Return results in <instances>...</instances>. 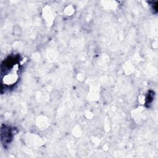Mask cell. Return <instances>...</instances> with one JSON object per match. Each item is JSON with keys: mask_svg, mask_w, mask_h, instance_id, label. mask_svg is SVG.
Here are the masks:
<instances>
[{"mask_svg": "<svg viewBox=\"0 0 158 158\" xmlns=\"http://www.w3.org/2000/svg\"><path fill=\"white\" fill-rule=\"evenodd\" d=\"M4 131L1 130V139L2 141L4 139V144H9L10 141L11 139H12V132L11 131V129L10 127H7L6 126L4 127V128H2Z\"/></svg>", "mask_w": 158, "mask_h": 158, "instance_id": "cell-1", "label": "cell"}]
</instances>
